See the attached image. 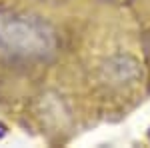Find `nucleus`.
I'll list each match as a JSON object with an SVG mask.
<instances>
[{"label":"nucleus","mask_w":150,"mask_h":148,"mask_svg":"<svg viewBox=\"0 0 150 148\" xmlns=\"http://www.w3.org/2000/svg\"><path fill=\"white\" fill-rule=\"evenodd\" d=\"M0 48L12 56L48 60L56 54L58 40L46 22L0 10Z\"/></svg>","instance_id":"obj_1"}]
</instances>
